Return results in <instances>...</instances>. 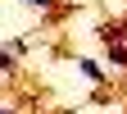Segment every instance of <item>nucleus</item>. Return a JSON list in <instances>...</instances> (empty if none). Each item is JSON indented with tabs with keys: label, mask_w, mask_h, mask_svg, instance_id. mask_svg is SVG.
I'll list each match as a JSON object with an SVG mask.
<instances>
[{
	"label": "nucleus",
	"mask_w": 127,
	"mask_h": 114,
	"mask_svg": "<svg viewBox=\"0 0 127 114\" xmlns=\"http://www.w3.org/2000/svg\"><path fill=\"white\" fill-rule=\"evenodd\" d=\"M77 69H82V73L91 78V82H104V69H100V64H95V59H82V64H77Z\"/></svg>",
	"instance_id": "1"
},
{
	"label": "nucleus",
	"mask_w": 127,
	"mask_h": 114,
	"mask_svg": "<svg viewBox=\"0 0 127 114\" xmlns=\"http://www.w3.org/2000/svg\"><path fill=\"white\" fill-rule=\"evenodd\" d=\"M14 69V50H0V73H9Z\"/></svg>",
	"instance_id": "2"
},
{
	"label": "nucleus",
	"mask_w": 127,
	"mask_h": 114,
	"mask_svg": "<svg viewBox=\"0 0 127 114\" xmlns=\"http://www.w3.org/2000/svg\"><path fill=\"white\" fill-rule=\"evenodd\" d=\"M23 5H32V9H50V0H23Z\"/></svg>",
	"instance_id": "3"
},
{
	"label": "nucleus",
	"mask_w": 127,
	"mask_h": 114,
	"mask_svg": "<svg viewBox=\"0 0 127 114\" xmlns=\"http://www.w3.org/2000/svg\"><path fill=\"white\" fill-rule=\"evenodd\" d=\"M0 114H14V110H5V105H0Z\"/></svg>",
	"instance_id": "4"
}]
</instances>
